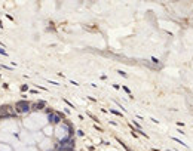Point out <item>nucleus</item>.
<instances>
[{"label": "nucleus", "instance_id": "obj_1", "mask_svg": "<svg viewBox=\"0 0 193 151\" xmlns=\"http://www.w3.org/2000/svg\"><path fill=\"white\" fill-rule=\"evenodd\" d=\"M30 110H31V104H30V102L19 101V102L15 104V111H16L18 114H27Z\"/></svg>", "mask_w": 193, "mask_h": 151}, {"label": "nucleus", "instance_id": "obj_2", "mask_svg": "<svg viewBox=\"0 0 193 151\" xmlns=\"http://www.w3.org/2000/svg\"><path fill=\"white\" fill-rule=\"evenodd\" d=\"M48 118L52 124H58L63 122V116L58 114V113H54V111H48Z\"/></svg>", "mask_w": 193, "mask_h": 151}, {"label": "nucleus", "instance_id": "obj_3", "mask_svg": "<svg viewBox=\"0 0 193 151\" xmlns=\"http://www.w3.org/2000/svg\"><path fill=\"white\" fill-rule=\"evenodd\" d=\"M58 148H64V150H73L74 148V139L72 138H68V139H64V141H61V144Z\"/></svg>", "mask_w": 193, "mask_h": 151}, {"label": "nucleus", "instance_id": "obj_4", "mask_svg": "<svg viewBox=\"0 0 193 151\" xmlns=\"http://www.w3.org/2000/svg\"><path fill=\"white\" fill-rule=\"evenodd\" d=\"M45 101H39V102H36V104H33L31 105V110H43L45 108Z\"/></svg>", "mask_w": 193, "mask_h": 151}, {"label": "nucleus", "instance_id": "obj_5", "mask_svg": "<svg viewBox=\"0 0 193 151\" xmlns=\"http://www.w3.org/2000/svg\"><path fill=\"white\" fill-rule=\"evenodd\" d=\"M52 132H54V131H52V127H50V126H46V127L43 129V133H45V135H49V136L52 135Z\"/></svg>", "mask_w": 193, "mask_h": 151}, {"label": "nucleus", "instance_id": "obj_6", "mask_svg": "<svg viewBox=\"0 0 193 151\" xmlns=\"http://www.w3.org/2000/svg\"><path fill=\"white\" fill-rule=\"evenodd\" d=\"M0 151H12V148L6 144H0Z\"/></svg>", "mask_w": 193, "mask_h": 151}, {"label": "nucleus", "instance_id": "obj_7", "mask_svg": "<svg viewBox=\"0 0 193 151\" xmlns=\"http://www.w3.org/2000/svg\"><path fill=\"white\" fill-rule=\"evenodd\" d=\"M18 151H36V150H34V148H30V147H27V148H25V147H22V148H19Z\"/></svg>", "mask_w": 193, "mask_h": 151}, {"label": "nucleus", "instance_id": "obj_8", "mask_svg": "<svg viewBox=\"0 0 193 151\" xmlns=\"http://www.w3.org/2000/svg\"><path fill=\"white\" fill-rule=\"evenodd\" d=\"M172 139H174V141H175V142H178V144H181V145H184V147H187V144H184V142H183V141H180L178 138H172Z\"/></svg>", "mask_w": 193, "mask_h": 151}, {"label": "nucleus", "instance_id": "obj_9", "mask_svg": "<svg viewBox=\"0 0 193 151\" xmlns=\"http://www.w3.org/2000/svg\"><path fill=\"white\" fill-rule=\"evenodd\" d=\"M110 113H113V114H116V116H120L122 117V114L119 113V111H116V110H110Z\"/></svg>", "mask_w": 193, "mask_h": 151}, {"label": "nucleus", "instance_id": "obj_10", "mask_svg": "<svg viewBox=\"0 0 193 151\" xmlns=\"http://www.w3.org/2000/svg\"><path fill=\"white\" fill-rule=\"evenodd\" d=\"M28 89V86H27V84H22L21 86V90H27Z\"/></svg>", "mask_w": 193, "mask_h": 151}, {"label": "nucleus", "instance_id": "obj_11", "mask_svg": "<svg viewBox=\"0 0 193 151\" xmlns=\"http://www.w3.org/2000/svg\"><path fill=\"white\" fill-rule=\"evenodd\" d=\"M48 82H49V84H55V86H59L57 82H52V80H48Z\"/></svg>", "mask_w": 193, "mask_h": 151}, {"label": "nucleus", "instance_id": "obj_12", "mask_svg": "<svg viewBox=\"0 0 193 151\" xmlns=\"http://www.w3.org/2000/svg\"><path fill=\"white\" fill-rule=\"evenodd\" d=\"M0 53H2V55H5V56L7 55V53H6V52H5V50H3V49H2V48H0Z\"/></svg>", "mask_w": 193, "mask_h": 151}, {"label": "nucleus", "instance_id": "obj_13", "mask_svg": "<svg viewBox=\"0 0 193 151\" xmlns=\"http://www.w3.org/2000/svg\"><path fill=\"white\" fill-rule=\"evenodd\" d=\"M0 28H3V22H2V19H0Z\"/></svg>", "mask_w": 193, "mask_h": 151}]
</instances>
